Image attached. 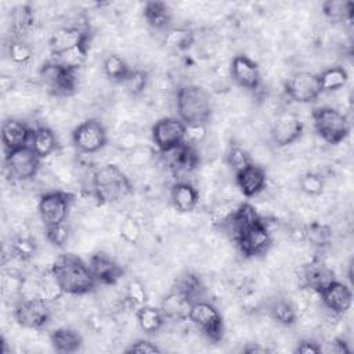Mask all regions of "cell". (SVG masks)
<instances>
[{"label":"cell","instance_id":"obj_46","mask_svg":"<svg viewBox=\"0 0 354 354\" xmlns=\"http://www.w3.org/2000/svg\"><path fill=\"white\" fill-rule=\"evenodd\" d=\"M207 136V124L205 123H188L185 124L184 142L189 145H196L202 142Z\"/></svg>","mask_w":354,"mask_h":354},{"label":"cell","instance_id":"obj_14","mask_svg":"<svg viewBox=\"0 0 354 354\" xmlns=\"http://www.w3.org/2000/svg\"><path fill=\"white\" fill-rule=\"evenodd\" d=\"M322 304L335 315H343L353 304V293L348 285L340 281H330L318 292Z\"/></svg>","mask_w":354,"mask_h":354},{"label":"cell","instance_id":"obj_48","mask_svg":"<svg viewBox=\"0 0 354 354\" xmlns=\"http://www.w3.org/2000/svg\"><path fill=\"white\" fill-rule=\"evenodd\" d=\"M118 148L123 152H131L140 145V136L134 130H124L118 137Z\"/></svg>","mask_w":354,"mask_h":354},{"label":"cell","instance_id":"obj_28","mask_svg":"<svg viewBox=\"0 0 354 354\" xmlns=\"http://www.w3.org/2000/svg\"><path fill=\"white\" fill-rule=\"evenodd\" d=\"M142 14L145 22L155 30L166 29L171 22V10L163 1H147Z\"/></svg>","mask_w":354,"mask_h":354},{"label":"cell","instance_id":"obj_45","mask_svg":"<svg viewBox=\"0 0 354 354\" xmlns=\"http://www.w3.org/2000/svg\"><path fill=\"white\" fill-rule=\"evenodd\" d=\"M8 55L12 62L24 65L32 59L33 53H32V48L26 43L21 41V40H14L8 46Z\"/></svg>","mask_w":354,"mask_h":354},{"label":"cell","instance_id":"obj_4","mask_svg":"<svg viewBox=\"0 0 354 354\" xmlns=\"http://www.w3.org/2000/svg\"><path fill=\"white\" fill-rule=\"evenodd\" d=\"M311 118L317 134L328 144H340L350 133V124L347 118L336 108H315L311 112Z\"/></svg>","mask_w":354,"mask_h":354},{"label":"cell","instance_id":"obj_39","mask_svg":"<svg viewBox=\"0 0 354 354\" xmlns=\"http://www.w3.org/2000/svg\"><path fill=\"white\" fill-rule=\"evenodd\" d=\"M299 185H300L301 192H304L306 195H308V196H318L324 191L325 181H324L322 176H319L318 173L307 171V173H304L300 177Z\"/></svg>","mask_w":354,"mask_h":354},{"label":"cell","instance_id":"obj_17","mask_svg":"<svg viewBox=\"0 0 354 354\" xmlns=\"http://www.w3.org/2000/svg\"><path fill=\"white\" fill-rule=\"evenodd\" d=\"M163 162L166 166L174 173V174H183V173H189L192 171L198 162L199 156L196 151L194 149V145H189L187 142H181L180 145L160 152Z\"/></svg>","mask_w":354,"mask_h":354},{"label":"cell","instance_id":"obj_16","mask_svg":"<svg viewBox=\"0 0 354 354\" xmlns=\"http://www.w3.org/2000/svg\"><path fill=\"white\" fill-rule=\"evenodd\" d=\"M230 76L238 86L248 90L259 88L261 82L259 65L243 54L232 58L230 65Z\"/></svg>","mask_w":354,"mask_h":354},{"label":"cell","instance_id":"obj_26","mask_svg":"<svg viewBox=\"0 0 354 354\" xmlns=\"http://www.w3.org/2000/svg\"><path fill=\"white\" fill-rule=\"evenodd\" d=\"M192 301L176 290L174 288L163 297L160 303V310L166 319H184L188 318V311Z\"/></svg>","mask_w":354,"mask_h":354},{"label":"cell","instance_id":"obj_7","mask_svg":"<svg viewBox=\"0 0 354 354\" xmlns=\"http://www.w3.org/2000/svg\"><path fill=\"white\" fill-rule=\"evenodd\" d=\"M14 317L21 326L32 330H40L51 319V307L48 301L40 297H26L17 303Z\"/></svg>","mask_w":354,"mask_h":354},{"label":"cell","instance_id":"obj_12","mask_svg":"<svg viewBox=\"0 0 354 354\" xmlns=\"http://www.w3.org/2000/svg\"><path fill=\"white\" fill-rule=\"evenodd\" d=\"M185 123L178 118H162L156 120L151 129L152 142L159 153L169 151L184 142Z\"/></svg>","mask_w":354,"mask_h":354},{"label":"cell","instance_id":"obj_35","mask_svg":"<svg viewBox=\"0 0 354 354\" xmlns=\"http://www.w3.org/2000/svg\"><path fill=\"white\" fill-rule=\"evenodd\" d=\"M176 290L187 296L191 301L202 299V292H203V283L201 278L192 272H185L180 275L173 286Z\"/></svg>","mask_w":354,"mask_h":354},{"label":"cell","instance_id":"obj_47","mask_svg":"<svg viewBox=\"0 0 354 354\" xmlns=\"http://www.w3.org/2000/svg\"><path fill=\"white\" fill-rule=\"evenodd\" d=\"M129 155H130V162H131L133 166L144 167L153 159L155 151L148 145H141L140 144L134 151L129 152Z\"/></svg>","mask_w":354,"mask_h":354},{"label":"cell","instance_id":"obj_44","mask_svg":"<svg viewBox=\"0 0 354 354\" xmlns=\"http://www.w3.org/2000/svg\"><path fill=\"white\" fill-rule=\"evenodd\" d=\"M236 206L231 202H220L210 210V221L213 225H225L234 214Z\"/></svg>","mask_w":354,"mask_h":354},{"label":"cell","instance_id":"obj_55","mask_svg":"<svg viewBox=\"0 0 354 354\" xmlns=\"http://www.w3.org/2000/svg\"><path fill=\"white\" fill-rule=\"evenodd\" d=\"M0 87L1 90L6 93V91H10L12 88V80L10 76H1L0 77Z\"/></svg>","mask_w":354,"mask_h":354},{"label":"cell","instance_id":"obj_15","mask_svg":"<svg viewBox=\"0 0 354 354\" xmlns=\"http://www.w3.org/2000/svg\"><path fill=\"white\" fill-rule=\"evenodd\" d=\"M301 120L292 112L281 113L271 126V140L277 147H288L303 134Z\"/></svg>","mask_w":354,"mask_h":354},{"label":"cell","instance_id":"obj_38","mask_svg":"<svg viewBox=\"0 0 354 354\" xmlns=\"http://www.w3.org/2000/svg\"><path fill=\"white\" fill-rule=\"evenodd\" d=\"M11 253L17 260L26 261L36 253V243L29 235H18L11 243Z\"/></svg>","mask_w":354,"mask_h":354},{"label":"cell","instance_id":"obj_1","mask_svg":"<svg viewBox=\"0 0 354 354\" xmlns=\"http://www.w3.org/2000/svg\"><path fill=\"white\" fill-rule=\"evenodd\" d=\"M51 272L57 278L65 295H87L93 292L97 285L88 263L72 253L58 256L51 266Z\"/></svg>","mask_w":354,"mask_h":354},{"label":"cell","instance_id":"obj_20","mask_svg":"<svg viewBox=\"0 0 354 354\" xmlns=\"http://www.w3.org/2000/svg\"><path fill=\"white\" fill-rule=\"evenodd\" d=\"M33 130L29 129L22 120L7 119L1 126V142L6 152L29 145Z\"/></svg>","mask_w":354,"mask_h":354},{"label":"cell","instance_id":"obj_53","mask_svg":"<svg viewBox=\"0 0 354 354\" xmlns=\"http://www.w3.org/2000/svg\"><path fill=\"white\" fill-rule=\"evenodd\" d=\"M289 238L295 242V243H301L307 241V235H306V227H293L289 231Z\"/></svg>","mask_w":354,"mask_h":354},{"label":"cell","instance_id":"obj_9","mask_svg":"<svg viewBox=\"0 0 354 354\" xmlns=\"http://www.w3.org/2000/svg\"><path fill=\"white\" fill-rule=\"evenodd\" d=\"M108 141L104 124L97 119H87L79 123L72 131L75 148L83 153H95L101 151Z\"/></svg>","mask_w":354,"mask_h":354},{"label":"cell","instance_id":"obj_42","mask_svg":"<svg viewBox=\"0 0 354 354\" xmlns=\"http://www.w3.org/2000/svg\"><path fill=\"white\" fill-rule=\"evenodd\" d=\"M147 83H148L147 72L136 68V69H130V73L127 75L126 80L122 84L131 95H137L144 91V88L147 87Z\"/></svg>","mask_w":354,"mask_h":354},{"label":"cell","instance_id":"obj_36","mask_svg":"<svg viewBox=\"0 0 354 354\" xmlns=\"http://www.w3.org/2000/svg\"><path fill=\"white\" fill-rule=\"evenodd\" d=\"M102 69L105 76L115 83H123L130 73V66L127 62L118 54H111L104 59Z\"/></svg>","mask_w":354,"mask_h":354},{"label":"cell","instance_id":"obj_34","mask_svg":"<svg viewBox=\"0 0 354 354\" xmlns=\"http://www.w3.org/2000/svg\"><path fill=\"white\" fill-rule=\"evenodd\" d=\"M353 8H354L353 1L326 0L322 3V12L332 22L351 21Z\"/></svg>","mask_w":354,"mask_h":354},{"label":"cell","instance_id":"obj_5","mask_svg":"<svg viewBox=\"0 0 354 354\" xmlns=\"http://www.w3.org/2000/svg\"><path fill=\"white\" fill-rule=\"evenodd\" d=\"M188 319L213 343L221 340L224 333V321L220 310L210 301L199 299L192 301Z\"/></svg>","mask_w":354,"mask_h":354},{"label":"cell","instance_id":"obj_11","mask_svg":"<svg viewBox=\"0 0 354 354\" xmlns=\"http://www.w3.org/2000/svg\"><path fill=\"white\" fill-rule=\"evenodd\" d=\"M283 91L289 100L300 104L313 102L322 93L318 82V75L306 71L293 73L285 82Z\"/></svg>","mask_w":354,"mask_h":354},{"label":"cell","instance_id":"obj_54","mask_svg":"<svg viewBox=\"0 0 354 354\" xmlns=\"http://www.w3.org/2000/svg\"><path fill=\"white\" fill-rule=\"evenodd\" d=\"M245 353H267L271 351L270 347L261 346V343H249L246 347H243Z\"/></svg>","mask_w":354,"mask_h":354},{"label":"cell","instance_id":"obj_32","mask_svg":"<svg viewBox=\"0 0 354 354\" xmlns=\"http://www.w3.org/2000/svg\"><path fill=\"white\" fill-rule=\"evenodd\" d=\"M194 43V32L188 28H171L163 37V44L171 51H184Z\"/></svg>","mask_w":354,"mask_h":354},{"label":"cell","instance_id":"obj_10","mask_svg":"<svg viewBox=\"0 0 354 354\" xmlns=\"http://www.w3.org/2000/svg\"><path fill=\"white\" fill-rule=\"evenodd\" d=\"M40 158L30 145L6 152V169L8 174L18 181H28L39 173Z\"/></svg>","mask_w":354,"mask_h":354},{"label":"cell","instance_id":"obj_2","mask_svg":"<svg viewBox=\"0 0 354 354\" xmlns=\"http://www.w3.org/2000/svg\"><path fill=\"white\" fill-rule=\"evenodd\" d=\"M133 192L126 173L116 165H105L93 176V194L100 203H115Z\"/></svg>","mask_w":354,"mask_h":354},{"label":"cell","instance_id":"obj_6","mask_svg":"<svg viewBox=\"0 0 354 354\" xmlns=\"http://www.w3.org/2000/svg\"><path fill=\"white\" fill-rule=\"evenodd\" d=\"M72 202L73 195L66 191L53 189L44 192L37 203V212L44 227L65 223L68 220Z\"/></svg>","mask_w":354,"mask_h":354},{"label":"cell","instance_id":"obj_8","mask_svg":"<svg viewBox=\"0 0 354 354\" xmlns=\"http://www.w3.org/2000/svg\"><path fill=\"white\" fill-rule=\"evenodd\" d=\"M40 79L47 91L57 97L71 95L76 88V71L54 61H48L40 68Z\"/></svg>","mask_w":354,"mask_h":354},{"label":"cell","instance_id":"obj_29","mask_svg":"<svg viewBox=\"0 0 354 354\" xmlns=\"http://www.w3.org/2000/svg\"><path fill=\"white\" fill-rule=\"evenodd\" d=\"M136 318H137V324H138L140 329L145 335H153V333L159 332L166 321L160 307L158 308V307L148 306V304L140 306L137 308Z\"/></svg>","mask_w":354,"mask_h":354},{"label":"cell","instance_id":"obj_18","mask_svg":"<svg viewBox=\"0 0 354 354\" xmlns=\"http://www.w3.org/2000/svg\"><path fill=\"white\" fill-rule=\"evenodd\" d=\"M235 183L243 196L253 198L264 191L267 185V173L261 165L250 163L235 174Z\"/></svg>","mask_w":354,"mask_h":354},{"label":"cell","instance_id":"obj_13","mask_svg":"<svg viewBox=\"0 0 354 354\" xmlns=\"http://www.w3.org/2000/svg\"><path fill=\"white\" fill-rule=\"evenodd\" d=\"M234 241L245 257H256L264 254L272 242L270 230L263 220L239 234Z\"/></svg>","mask_w":354,"mask_h":354},{"label":"cell","instance_id":"obj_23","mask_svg":"<svg viewBox=\"0 0 354 354\" xmlns=\"http://www.w3.org/2000/svg\"><path fill=\"white\" fill-rule=\"evenodd\" d=\"M263 218L250 203H239L225 225L230 227L232 238L235 239L239 234L249 230L250 227L260 223Z\"/></svg>","mask_w":354,"mask_h":354},{"label":"cell","instance_id":"obj_51","mask_svg":"<svg viewBox=\"0 0 354 354\" xmlns=\"http://www.w3.org/2000/svg\"><path fill=\"white\" fill-rule=\"evenodd\" d=\"M126 353H144V354H151V353H160L162 350L152 342L145 340V339H140L134 343H131L126 350Z\"/></svg>","mask_w":354,"mask_h":354},{"label":"cell","instance_id":"obj_41","mask_svg":"<svg viewBox=\"0 0 354 354\" xmlns=\"http://www.w3.org/2000/svg\"><path fill=\"white\" fill-rule=\"evenodd\" d=\"M126 300L133 306H144L148 300V293L144 283L140 279H130L126 285Z\"/></svg>","mask_w":354,"mask_h":354},{"label":"cell","instance_id":"obj_27","mask_svg":"<svg viewBox=\"0 0 354 354\" xmlns=\"http://www.w3.org/2000/svg\"><path fill=\"white\" fill-rule=\"evenodd\" d=\"M29 145L40 159H44L57 151L58 140L55 133L50 127L39 126L33 130Z\"/></svg>","mask_w":354,"mask_h":354},{"label":"cell","instance_id":"obj_31","mask_svg":"<svg viewBox=\"0 0 354 354\" xmlns=\"http://www.w3.org/2000/svg\"><path fill=\"white\" fill-rule=\"evenodd\" d=\"M348 75L343 66H329L318 75L321 91L332 93L343 88L347 84Z\"/></svg>","mask_w":354,"mask_h":354},{"label":"cell","instance_id":"obj_43","mask_svg":"<svg viewBox=\"0 0 354 354\" xmlns=\"http://www.w3.org/2000/svg\"><path fill=\"white\" fill-rule=\"evenodd\" d=\"M46 228V238L50 243H53L57 248H62L66 245L69 235H71V230L69 225L65 223L57 224V225H51V227H44Z\"/></svg>","mask_w":354,"mask_h":354},{"label":"cell","instance_id":"obj_30","mask_svg":"<svg viewBox=\"0 0 354 354\" xmlns=\"http://www.w3.org/2000/svg\"><path fill=\"white\" fill-rule=\"evenodd\" d=\"M268 313L274 321H277L278 324L285 325V326L293 325L299 318V314L295 308L293 301L283 296L275 297L270 301Z\"/></svg>","mask_w":354,"mask_h":354},{"label":"cell","instance_id":"obj_19","mask_svg":"<svg viewBox=\"0 0 354 354\" xmlns=\"http://www.w3.org/2000/svg\"><path fill=\"white\" fill-rule=\"evenodd\" d=\"M88 267L97 283L102 285H115L123 274L122 267L115 261V259L104 252L94 253L88 260Z\"/></svg>","mask_w":354,"mask_h":354},{"label":"cell","instance_id":"obj_37","mask_svg":"<svg viewBox=\"0 0 354 354\" xmlns=\"http://www.w3.org/2000/svg\"><path fill=\"white\" fill-rule=\"evenodd\" d=\"M225 162L227 165L232 169V171L236 174L238 171L243 170L245 167H248L252 162V156L250 153L242 148L241 145H231L227 151V155H225Z\"/></svg>","mask_w":354,"mask_h":354},{"label":"cell","instance_id":"obj_52","mask_svg":"<svg viewBox=\"0 0 354 354\" xmlns=\"http://www.w3.org/2000/svg\"><path fill=\"white\" fill-rule=\"evenodd\" d=\"M295 351L296 353H301V354H317V353H321L322 348H321V346L317 342L306 339V340L299 342V344H297Z\"/></svg>","mask_w":354,"mask_h":354},{"label":"cell","instance_id":"obj_3","mask_svg":"<svg viewBox=\"0 0 354 354\" xmlns=\"http://www.w3.org/2000/svg\"><path fill=\"white\" fill-rule=\"evenodd\" d=\"M176 108L178 119L185 124L205 123L212 118V98L209 93L196 84H187L178 88L176 94Z\"/></svg>","mask_w":354,"mask_h":354},{"label":"cell","instance_id":"obj_21","mask_svg":"<svg viewBox=\"0 0 354 354\" xmlns=\"http://www.w3.org/2000/svg\"><path fill=\"white\" fill-rule=\"evenodd\" d=\"M333 271L321 263H308L297 272V282L301 289H311L319 292L322 286L333 281Z\"/></svg>","mask_w":354,"mask_h":354},{"label":"cell","instance_id":"obj_25","mask_svg":"<svg viewBox=\"0 0 354 354\" xmlns=\"http://www.w3.org/2000/svg\"><path fill=\"white\" fill-rule=\"evenodd\" d=\"M50 343L59 354H71L80 350L83 344L82 335L72 328H57L50 333Z\"/></svg>","mask_w":354,"mask_h":354},{"label":"cell","instance_id":"obj_24","mask_svg":"<svg viewBox=\"0 0 354 354\" xmlns=\"http://www.w3.org/2000/svg\"><path fill=\"white\" fill-rule=\"evenodd\" d=\"M171 203L180 213L192 212L199 202L198 189L188 181H178L171 188Z\"/></svg>","mask_w":354,"mask_h":354},{"label":"cell","instance_id":"obj_49","mask_svg":"<svg viewBox=\"0 0 354 354\" xmlns=\"http://www.w3.org/2000/svg\"><path fill=\"white\" fill-rule=\"evenodd\" d=\"M12 28L17 30V32H25L30 22H32V14H30V10L28 7H18L17 10H14L12 12Z\"/></svg>","mask_w":354,"mask_h":354},{"label":"cell","instance_id":"obj_33","mask_svg":"<svg viewBox=\"0 0 354 354\" xmlns=\"http://www.w3.org/2000/svg\"><path fill=\"white\" fill-rule=\"evenodd\" d=\"M87 41H83L80 43L79 46L68 50V51H64L61 54H57V55H53V59L54 62L65 66V68H69V69H75L77 71L80 66L84 65L86 62V58H87Z\"/></svg>","mask_w":354,"mask_h":354},{"label":"cell","instance_id":"obj_40","mask_svg":"<svg viewBox=\"0 0 354 354\" xmlns=\"http://www.w3.org/2000/svg\"><path fill=\"white\" fill-rule=\"evenodd\" d=\"M119 234L124 242L130 245H137L141 238V225L136 217L126 216L120 223Z\"/></svg>","mask_w":354,"mask_h":354},{"label":"cell","instance_id":"obj_22","mask_svg":"<svg viewBox=\"0 0 354 354\" xmlns=\"http://www.w3.org/2000/svg\"><path fill=\"white\" fill-rule=\"evenodd\" d=\"M88 40V33L77 26H68L61 28L57 32H54L48 40V47L51 55L61 54L64 51H68L80 43Z\"/></svg>","mask_w":354,"mask_h":354},{"label":"cell","instance_id":"obj_50","mask_svg":"<svg viewBox=\"0 0 354 354\" xmlns=\"http://www.w3.org/2000/svg\"><path fill=\"white\" fill-rule=\"evenodd\" d=\"M51 177L59 184L69 185L73 181V173L65 163H53L50 167Z\"/></svg>","mask_w":354,"mask_h":354}]
</instances>
